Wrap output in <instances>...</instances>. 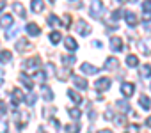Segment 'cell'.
<instances>
[{
	"label": "cell",
	"instance_id": "1",
	"mask_svg": "<svg viewBox=\"0 0 151 133\" xmlns=\"http://www.w3.org/2000/svg\"><path fill=\"white\" fill-rule=\"evenodd\" d=\"M29 119H30V114H29L27 110H22V112H16V110H14V122H16V126H18V128L27 126Z\"/></svg>",
	"mask_w": 151,
	"mask_h": 133
},
{
	"label": "cell",
	"instance_id": "2",
	"mask_svg": "<svg viewBox=\"0 0 151 133\" xmlns=\"http://www.w3.org/2000/svg\"><path fill=\"white\" fill-rule=\"evenodd\" d=\"M39 66H41V59L39 57H32V59H27L23 62V68L27 71H39Z\"/></svg>",
	"mask_w": 151,
	"mask_h": 133
},
{
	"label": "cell",
	"instance_id": "3",
	"mask_svg": "<svg viewBox=\"0 0 151 133\" xmlns=\"http://www.w3.org/2000/svg\"><path fill=\"white\" fill-rule=\"evenodd\" d=\"M110 85H112V80H110V78H107V77H101V78H98V80L94 82V89H96V91H100V92H103V91L110 89Z\"/></svg>",
	"mask_w": 151,
	"mask_h": 133
},
{
	"label": "cell",
	"instance_id": "4",
	"mask_svg": "<svg viewBox=\"0 0 151 133\" xmlns=\"http://www.w3.org/2000/svg\"><path fill=\"white\" fill-rule=\"evenodd\" d=\"M103 13V2L101 0H93L91 2V16L93 18H101Z\"/></svg>",
	"mask_w": 151,
	"mask_h": 133
},
{
	"label": "cell",
	"instance_id": "5",
	"mask_svg": "<svg viewBox=\"0 0 151 133\" xmlns=\"http://www.w3.org/2000/svg\"><path fill=\"white\" fill-rule=\"evenodd\" d=\"M75 29H77V32L82 34V36H89L91 34V25L87 21H84V20H78L77 25H75Z\"/></svg>",
	"mask_w": 151,
	"mask_h": 133
},
{
	"label": "cell",
	"instance_id": "6",
	"mask_svg": "<svg viewBox=\"0 0 151 133\" xmlns=\"http://www.w3.org/2000/svg\"><path fill=\"white\" fill-rule=\"evenodd\" d=\"M25 99V96H23V92L20 91V89H13V94H11V107H13V110L18 107V103L20 101H23Z\"/></svg>",
	"mask_w": 151,
	"mask_h": 133
},
{
	"label": "cell",
	"instance_id": "7",
	"mask_svg": "<svg viewBox=\"0 0 151 133\" xmlns=\"http://www.w3.org/2000/svg\"><path fill=\"white\" fill-rule=\"evenodd\" d=\"M55 75H57V80H60V82H66L68 78L73 77V75H71V69L68 68V66H66V68H59V69L55 71Z\"/></svg>",
	"mask_w": 151,
	"mask_h": 133
},
{
	"label": "cell",
	"instance_id": "8",
	"mask_svg": "<svg viewBox=\"0 0 151 133\" xmlns=\"http://www.w3.org/2000/svg\"><path fill=\"white\" fill-rule=\"evenodd\" d=\"M80 71L86 73V75H96V73H100V68H96V66H93V64H89V62H82Z\"/></svg>",
	"mask_w": 151,
	"mask_h": 133
},
{
	"label": "cell",
	"instance_id": "9",
	"mask_svg": "<svg viewBox=\"0 0 151 133\" xmlns=\"http://www.w3.org/2000/svg\"><path fill=\"white\" fill-rule=\"evenodd\" d=\"M139 48L144 55H149L151 53V37H144L140 43H139Z\"/></svg>",
	"mask_w": 151,
	"mask_h": 133
},
{
	"label": "cell",
	"instance_id": "10",
	"mask_svg": "<svg viewBox=\"0 0 151 133\" xmlns=\"http://www.w3.org/2000/svg\"><path fill=\"white\" fill-rule=\"evenodd\" d=\"M121 92H123L126 98H130V96L135 92V85L130 84V82H124V84H121Z\"/></svg>",
	"mask_w": 151,
	"mask_h": 133
},
{
	"label": "cell",
	"instance_id": "11",
	"mask_svg": "<svg viewBox=\"0 0 151 133\" xmlns=\"http://www.w3.org/2000/svg\"><path fill=\"white\" fill-rule=\"evenodd\" d=\"M142 9H144L142 20L144 21H149L151 20V0H144V2H142Z\"/></svg>",
	"mask_w": 151,
	"mask_h": 133
},
{
	"label": "cell",
	"instance_id": "12",
	"mask_svg": "<svg viewBox=\"0 0 151 133\" xmlns=\"http://www.w3.org/2000/svg\"><path fill=\"white\" fill-rule=\"evenodd\" d=\"M117 66H119V60H117L116 57H109V59L105 60V69H109V71H116Z\"/></svg>",
	"mask_w": 151,
	"mask_h": 133
},
{
	"label": "cell",
	"instance_id": "13",
	"mask_svg": "<svg viewBox=\"0 0 151 133\" xmlns=\"http://www.w3.org/2000/svg\"><path fill=\"white\" fill-rule=\"evenodd\" d=\"M71 80H73V84L77 85L78 89H82V91H86V89H87V80H86V78H82V77H77V75H75V77H71Z\"/></svg>",
	"mask_w": 151,
	"mask_h": 133
},
{
	"label": "cell",
	"instance_id": "14",
	"mask_svg": "<svg viewBox=\"0 0 151 133\" xmlns=\"http://www.w3.org/2000/svg\"><path fill=\"white\" fill-rule=\"evenodd\" d=\"M110 46H112V51H121L123 50V39L121 37H110Z\"/></svg>",
	"mask_w": 151,
	"mask_h": 133
},
{
	"label": "cell",
	"instance_id": "15",
	"mask_svg": "<svg viewBox=\"0 0 151 133\" xmlns=\"http://www.w3.org/2000/svg\"><path fill=\"white\" fill-rule=\"evenodd\" d=\"M68 98L73 101V103H82V94H78L77 91H73V89H68Z\"/></svg>",
	"mask_w": 151,
	"mask_h": 133
},
{
	"label": "cell",
	"instance_id": "16",
	"mask_svg": "<svg viewBox=\"0 0 151 133\" xmlns=\"http://www.w3.org/2000/svg\"><path fill=\"white\" fill-rule=\"evenodd\" d=\"M14 25V20H13V16L11 14H4L2 18H0V27H13Z\"/></svg>",
	"mask_w": 151,
	"mask_h": 133
},
{
	"label": "cell",
	"instance_id": "17",
	"mask_svg": "<svg viewBox=\"0 0 151 133\" xmlns=\"http://www.w3.org/2000/svg\"><path fill=\"white\" fill-rule=\"evenodd\" d=\"M64 46H66V50H69V51H75V50H77L78 48V44H77V41H75L73 37H66L64 39Z\"/></svg>",
	"mask_w": 151,
	"mask_h": 133
},
{
	"label": "cell",
	"instance_id": "18",
	"mask_svg": "<svg viewBox=\"0 0 151 133\" xmlns=\"http://www.w3.org/2000/svg\"><path fill=\"white\" fill-rule=\"evenodd\" d=\"M13 60V53L9 50H2L0 51V64H7Z\"/></svg>",
	"mask_w": 151,
	"mask_h": 133
},
{
	"label": "cell",
	"instance_id": "19",
	"mask_svg": "<svg viewBox=\"0 0 151 133\" xmlns=\"http://www.w3.org/2000/svg\"><path fill=\"white\" fill-rule=\"evenodd\" d=\"M139 105H140V108H142V110H149V107H151L149 96H146V94L139 96Z\"/></svg>",
	"mask_w": 151,
	"mask_h": 133
},
{
	"label": "cell",
	"instance_id": "20",
	"mask_svg": "<svg viewBox=\"0 0 151 133\" xmlns=\"http://www.w3.org/2000/svg\"><path fill=\"white\" fill-rule=\"evenodd\" d=\"M27 32H29V36H39L41 34V29L36 25V23H27Z\"/></svg>",
	"mask_w": 151,
	"mask_h": 133
},
{
	"label": "cell",
	"instance_id": "21",
	"mask_svg": "<svg viewBox=\"0 0 151 133\" xmlns=\"http://www.w3.org/2000/svg\"><path fill=\"white\" fill-rule=\"evenodd\" d=\"M18 78H20V82H22V84H23V85H25V87H27L29 91H30V89L34 87V82H32V80H30V78H29V77L25 75V73H20V77H18Z\"/></svg>",
	"mask_w": 151,
	"mask_h": 133
},
{
	"label": "cell",
	"instance_id": "22",
	"mask_svg": "<svg viewBox=\"0 0 151 133\" xmlns=\"http://www.w3.org/2000/svg\"><path fill=\"white\" fill-rule=\"evenodd\" d=\"M139 75H140L142 78H149V77H151V66H149V64H142L140 69H139Z\"/></svg>",
	"mask_w": 151,
	"mask_h": 133
},
{
	"label": "cell",
	"instance_id": "23",
	"mask_svg": "<svg viewBox=\"0 0 151 133\" xmlns=\"http://www.w3.org/2000/svg\"><path fill=\"white\" fill-rule=\"evenodd\" d=\"M68 114H69V117L75 119V121H78V119L82 117V110H80V108H75V107L68 108Z\"/></svg>",
	"mask_w": 151,
	"mask_h": 133
},
{
	"label": "cell",
	"instance_id": "24",
	"mask_svg": "<svg viewBox=\"0 0 151 133\" xmlns=\"http://www.w3.org/2000/svg\"><path fill=\"white\" fill-rule=\"evenodd\" d=\"M13 9H14V13H16L20 18H27V13H25L23 6H22L20 2H14V4H13Z\"/></svg>",
	"mask_w": 151,
	"mask_h": 133
},
{
	"label": "cell",
	"instance_id": "25",
	"mask_svg": "<svg viewBox=\"0 0 151 133\" xmlns=\"http://www.w3.org/2000/svg\"><path fill=\"white\" fill-rule=\"evenodd\" d=\"M41 94H43V98H45L46 101H52V99H53V94H52V89H50L48 85H41Z\"/></svg>",
	"mask_w": 151,
	"mask_h": 133
},
{
	"label": "cell",
	"instance_id": "26",
	"mask_svg": "<svg viewBox=\"0 0 151 133\" xmlns=\"http://www.w3.org/2000/svg\"><path fill=\"white\" fill-rule=\"evenodd\" d=\"M30 7H32L34 13H41V11L45 9V2H43V0H32Z\"/></svg>",
	"mask_w": 151,
	"mask_h": 133
},
{
	"label": "cell",
	"instance_id": "27",
	"mask_svg": "<svg viewBox=\"0 0 151 133\" xmlns=\"http://www.w3.org/2000/svg\"><path fill=\"white\" fill-rule=\"evenodd\" d=\"M124 16H126V23H128L130 27H135V25L139 23V20H137V16H135L133 13H126Z\"/></svg>",
	"mask_w": 151,
	"mask_h": 133
},
{
	"label": "cell",
	"instance_id": "28",
	"mask_svg": "<svg viewBox=\"0 0 151 133\" xmlns=\"http://www.w3.org/2000/svg\"><path fill=\"white\" fill-rule=\"evenodd\" d=\"M64 129H66V133H78V131H80V124H78V122H71V124H68Z\"/></svg>",
	"mask_w": 151,
	"mask_h": 133
},
{
	"label": "cell",
	"instance_id": "29",
	"mask_svg": "<svg viewBox=\"0 0 151 133\" xmlns=\"http://www.w3.org/2000/svg\"><path fill=\"white\" fill-rule=\"evenodd\" d=\"M126 66H130V68L139 66V57H137V55H128V57H126Z\"/></svg>",
	"mask_w": 151,
	"mask_h": 133
},
{
	"label": "cell",
	"instance_id": "30",
	"mask_svg": "<svg viewBox=\"0 0 151 133\" xmlns=\"http://www.w3.org/2000/svg\"><path fill=\"white\" fill-rule=\"evenodd\" d=\"M116 107H119L121 112H130V103H128V101L119 99V101H116Z\"/></svg>",
	"mask_w": 151,
	"mask_h": 133
},
{
	"label": "cell",
	"instance_id": "31",
	"mask_svg": "<svg viewBox=\"0 0 151 133\" xmlns=\"http://www.w3.org/2000/svg\"><path fill=\"white\" fill-rule=\"evenodd\" d=\"M46 21H48V25H50V27H55V25H59V23H60V21H59V18H57L55 14H48V16H46Z\"/></svg>",
	"mask_w": 151,
	"mask_h": 133
},
{
	"label": "cell",
	"instance_id": "32",
	"mask_svg": "<svg viewBox=\"0 0 151 133\" xmlns=\"http://www.w3.org/2000/svg\"><path fill=\"white\" fill-rule=\"evenodd\" d=\"M29 46H30V44H29L25 39H20V41L16 43V51H23V50H25V48H29Z\"/></svg>",
	"mask_w": 151,
	"mask_h": 133
},
{
	"label": "cell",
	"instance_id": "33",
	"mask_svg": "<svg viewBox=\"0 0 151 133\" xmlns=\"http://www.w3.org/2000/svg\"><path fill=\"white\" fill-rule=\"evenodd\" d=\"M62 62L68 66V64H75L77 59H75V55H62Z\"/></svg>",
	"mask_w": 151,
	"mask_h": 133
},
{
	"label": "cell",
	"instance_id": "34",
	"mask_svg": "<svg viewBox=\"0 0 151 133\" xmlns=\"http://www.w3.org/2000/svg\"><path fill=\"white\" fill-rule=\"evenodd\" d=\"M53 114H55V108H52V107H45V108H43V117H45V119H48V117L53 115Z\"/></svg>",
	"mask_w": 151,
	"mask_h": 133
},
{
	"label": "cell",
	"instance_id": "35",
	"mask_svg": "<svg viewBox=\"0 0 151 133\" xmlns=\"http://www.w3.org/2000/svg\"><path fill=\"white\" fill-rule=\"evenodd\" d=\"M60 37H62V36H60L59 32H52V34H50V41H52L53 44H57V43L60 41Z\"/></svg>",
	"mask_w": 151,
	"mask_h": 133
},
{
	"label": "cell",
	"instance_id": "36",
	"mask_svg": "<svg viewBox=\"0 0 151 133\" xmlns=\"http://www.w3.org/2000/svg\"><path fill=\"white\" fill-rule=\"evenodd\" d=\"M36 99H37V94H32V92H30V94H27V105H30V107H32V105L36 103Z\"/></svg>",
	"mask_w": 151,
	"mask_h": 133
},
{
	"label": "cell",
	"instance_id": "37",
	"mask_svg": "<svg viewBox=\"0 0 151 133\" xmlns=\"http://www.w3.org/2000/svg\"><path fill=\"white\" fill-rule=\"evenodd\" d=\"M9 131V124L6 121H0V133H7Z\"/></svg>",
	"mask_w": 151,
	"mask_h": 133
},
{
	"label": "cell",
	"instance_id": "38",
	"mask_svg": "<svg viewBox=\"0 0 151 133\" xmlns=\"http://www.w3.org/2000/svg\"><path fill=\"white\" fill-rule=\"evenodd\" d=\"M62 21H64V23H62L64 27H69V25H71V16H69V14H64V16H62Z\"/></svg>",
	"mask_w": 151,
	"mask_h": 133
},
{
	"label": "cell",
	"instance_id": "39",
	"mask_svg": "<svg viewBox=\"0 0 151 133\" xmlns=\"http://www.w3.org/2000/svg\"><path fill=\"white\" fill-rule=\"evenodd\" d=\"M36 78H37L39 82H45V80H46V75H45V71H36Z\"/></svg>",
	"mask_w": 151,
	"mask_h": 133
},
{
	"label": "cell",
	"instance_id": "40",
	"mask_svg": "<svg viewBox=\"0 0 151 133\" xmlns=\"http://www.w3.org/2000/svg\"><path fill=\"white\" fill-rule=\"evenodd\" d=\"M114 121H116V124H117V126H123V124L126 122V119H124L123 115H117V117H114Z\"/></svg>",
	"mask_w": 151,
	"mask_h": 133
},
{
	"label": "cell",
	"instance_id": "41",
	"mask_svg": "<svg viewBox=\"0 0 151 133\" xmlns=\"http://www.w3.org/2000/svg\"><path fill=\"white\" fill-rule=\"evenodd\" d=\"M16 32H18V29H13V30H7V32H6V37H7V39H11V37H13V36H14Z\"/></svg>",
	"mask_w": 151,
	"mask_h": 133
},
{
	"label": "cell",
	"instance_id": "42",
	"mask_svg": "<svg viewBox=\"0 0 151 133\" xmlns=\"http://www.w3.org/2000/svg\"><path fill=\"white\" fill-rule=\"evenodd\" d=\"M105 119L109 121V119H114V114H112V110H107L105 112Z\"/></svg>",
	"mask_w": 151,
	"mask_h": 133
},
{
	"label": "cell",
	"instance_id": "43",
	"mask_svg": "<svg viewBox=\"0 0 151 133\" xmlns=\"http://www.w3.org/2000/svg\"><path fill=\"white\" fill-rule=\"evenodd\" d=\"M52 124H53V128H55V129H59V128H60V124H59V121H57V119H52Z\"/></svg>",
	"mask_w": 151,
	"mask_h": 133
},
{
	"label": "cell",
	"instance_id": "44",
	"mask_svg": "<svg viewBox=\"0 0 151 133\" xmlns=\"http://www.w3.org/2000/svg\"><path fill=\"white\" fill-rule=\"evenodd\" d=\"M2 84H4V69L0 68V85H2Z\"/></svg>",
	"mask_w": 151,
	"mask_h": 133
},
{
	"label": "cell",
	"instance_id": "45",
	"mask_svg": "<svg viewBox=\"0 0 151 133\" xmlns=\"http://www.w3.org/2000/svg\"><path fill=\"white\" fill-rule=\"evenodd\" d=\"M146 126H147V128H151V117H147V119H146Z\"/></svg>",
	"mask_w": 151,
	"mask_h": 133
},
{
	"label": "cell",
	"instance_id": "46",
	"mask_svg": "<svg viewBox=\"0 0 151 133\" xmlns=\"http://www.w3.org/2000/svg\"><path fill=\"white\" fill-rule=\"evenodd\" d=\"M98 133H112L110 129H101V131H98Z\"/></svg>",
	"mask_w": 151,
	"mask_h": 133
},
{
	"label": "cell",
	"instance_id": "47",
	"mask_svg": "<svg viewBox=\"0 0 151 133\" xmlns=\"http://www.w3.org/2000/svg\"><path fill=\"white\" fill-rule=\"evenodd\" d=\"M4 9V0H0V11Z\"/></svg>",
	"mask_w": 151,
	"mask_h": 133
},
{
	"label": "cell",
	"instance_id": "48",
	"mask_svg": "<svg viewBox=\"0 0 151 133\" xmlns=\"http://www.w3.org/2000/svg\"><path fill=\"white\" fill-rule=\"evenodd\" d=\"M50 2H55V0H50Z\"/></svg>",
	"mask_w": 151,
	"mask_h": 133
}]
</instances>
